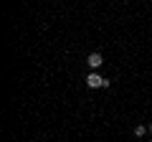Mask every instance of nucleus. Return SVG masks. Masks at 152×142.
Segmentation results:
<instances>
[{
  "label": "nucleus",
  "instance_id": "nucleus-1",
  "mask_svg": "<svg viewBox=\"0 0 152 142\" xmlns=\"http://www.w3.org/2000/svg\"><path fill=\"white\" fill-rule=\"evenodd\" d=\"M104 81H107V79H102L96 71H91V74L86 76V86L89 89H104Z\"/></svg>",
  "mask_w": 152,
  "mask_h": 142
},
{
  "label": "nucleus",
  "instance_id": "nucleus-3",
  "mask_svg": "<svg viewBox=\"0 0 152 142\" xmlns=\"http://www.w3.org/2000/svg\"><path fill=\"white\" fill-rule=\"evenodd\" d=\"M147 132H150V127H145V124H137L134 127V137H145Z\"/></svg>",
  "mask_w": 152,
  "mask_h": 142
},
{
  "label": "nucleus",
  "instance_id": "nucleus-4",
  "mask_svg": "<svg viewBox=\"0 0 152 142\" xmlns=\"http://www.w3.org/2000/svg\"><path fill=\"white\" fill-rule=\"evenodd\" d=\"M150 132H152V124H150Z\"/></svg>",
  "mask_w": 152,
  "mask_h": 142
},
{
  "label": "nucleus",
  "instance_id": "nucleus-2",
  "mask_svg": "<svg viewBox=\"0 0 152 142\" xmlns=\"http://www.w3.org/2000/svg\"><path fill=\"white\" fill-rule=\"evenodd\" d=\"M86 64H89V66H91V69H94V71H96V69H99V66H102V64H104V59H102V53H96V51H94V53H89V59H86Z\"/></svg>",
  "mask_w": 152,
  "mask_h": 142
}]
</instances>
